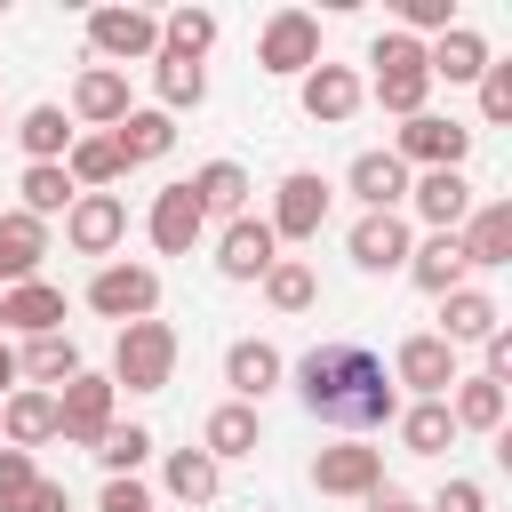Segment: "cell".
<instances>
[{
	"mask_svg": "<svg viewBox=\"0 0 512 512\" xmlns=\"http://www.w3.org/2000/svg\"><path fill=\"white\" fill-rule=\"evenodd\" d=\"M480 120H512V64L480 72Z\"/></svg>",
	"mask_w": 512,
	"mask_h": 512,
	"instance_id": "42",
	"label": "cell"
},
{
	"mask_svg": "<svg viewBox=\"0 0 512 512\" xmlns=\"http://www.w3.org/2000/svg\"><path fill=\"white\" fill-rule=\"evenodd\" d=\"M152 96H160V112L176 120V112H192V104L208 96V72H200L192 56H168V48H160V56H152Z\"/></svg>",
	"mask_w": 512,
	"mask_h": 512,
	"instance_id": "30",
	"label": "cell"
},
{
	"mask_svg": "<svg viewBox=\"0 0 512 512\" xmlns=\"http://www.w3.org/2000/svg\"><path fill=\"white\" fill-rule=\"evenodd\" d=\"M32 480H40L32 456H24V448H0V512H16V496H24Z\"/></svg>",
	"mask_w": 512,
	"mask_h": 512,
	"instance_id": "43",
	"label": "cell"
},
{
	"mask_svg": "<svg viewBox=\"0 0 512 512\" xmlns=\"http://www.w3.org/2000/svg\"><path fill=\"white\" fill-rule=\"evenodd\" d=\"M424 72H432V80H480V72H488V40H480L472 24H448V32L424 48Z\"/></svg>",
	"mask_w": 512,
	"mask_h": 512,
	"instance_id": "27",
	"label": "cell"
},
{
	"mask_svg": "<svg viewBox=\"0 0 512 512\" xmlns=\"http://www.w3.org/2000/svg\"><path fill=\"white\" fill-rule=\"evenodd\" d=\"M160 48L200 64V56L216 48V16H208V8H176V16H160Z\"/></svg>",
	"mask_w": 512,
	"mask_h": 512,
	"instance_id": "41",
	"label": "cell"
},
{
	"mask_svg": "<svg viewBox=\"0 0 512 512\" xmlns=\"http://www.w3.org/2000/svg\"><path fill=\"white\" fill-rule=\"evenodd\" d=\"M456 240H464V264H512V200H480L456 224Z\"/></svg>",
	"mask_w": 512,
	"mask_h": 512,
	"instance_id": "23",
	"label": "cell"
},
{
	"mask_svg": "<svg viewBox=\"0 0 512 512\" xmlns=\"http://www.w3.org/2000/svg\"><path fill=\"white\" fill-rule=\"evenodd\" d=\"M88 456H96L112 480H136V472H144V456H152V432H144V424H112Z\"/></svg>",
	"mask_w": 512,
	"mask_h": 512,
	"instance_id": "39",
	"label": "cell"
},
{
	"mask_svg": "<svg viewBox=\"0 0 512 512\" xmlns=\"http://www.w3.org/2000/svg\"><path fill=\"white\" fill-rule=\"evenodd\" d=\"M400 16H408L416 32H448V24H456V0H400ZM416 32H408V40H416Z\"/></svg>",
	"mask_w": 512,
	"mask_h": 512,
	"instance_id": "44",
	"label": "cell"
},
{
	"mask_svg": "<svg viewBox=\"0 0 512 512\" xmlns=\"http://www.w3.org/2000/svg\"><path fill=\"white\" fill-rule=\"evenodd\" d=\"M360 96H368V88H360L352 64H328V56H320V64L304 72V112H312L320 128H344V120L360 112Z\"/></svg>",
	"mask_w": 512,
	"mask_h": 512,
	"instance_id": "14",
	"label": "cell"
},
{
	"mask_svg": "<svg viewBox=\"0 0 512 512\" xmlns=\"http://www.w3.org/2000/svg\"><path fill=\"white\" fill-rule=\"evenodd\" d=\"M488 328H504L496 296H480V288H448L440 296V344H480Z\"/></svg>",
	"mask_w": 512,
	"mask_h": 512,
	"instance_id": "28",
	"label": "cell"
},
{
	"mask_svg": "<svg viewBox=\"0 0 512 512\" xmlns=\"http://www.w3.org/2000/svg\"><path fill=\"white\" fill-rule=\"evenodd\" d=\"M88 312H104V320H152L160 312V272L152 264H104L96 280H88Z\"/></svg>",
	"mask_w": 512,
	"mask_h": 512,
	"instance_id": "5",
	"label": "cell"
},
{
	"mask_svg": "<svg viewBox=\"0 0 512 512\" xmlns=\"http://www.w3.org/2000/svg\"><path fill=\"white\" fill-rule=\"evenodd\" d=\"M72 120H88V128H120V120H128V72L88 64V72L72 80Z\"/></svg>",
	"mask_w": 512,
	"mask_h": 512,
	"instance_id": "20",
	"label": "cell"
},
{
	"mask_svg": "<svg viewBox=\"0 0 512 512\" xmlns=\"http://www.w3.org/2000/svg\"><path fill=\"white\" fill-rule=\"evenodd\" d=\"M200 448L224 464V456H256V408L248 400H224L208 424H200Z\"/></svg>",
	"mask_w": 512,
	"mask_h": 512,
	"instance_id": "36",
	"label": "cell"
},
{
	"mask_svg": "<svg viewBox=\"0 0 512 512\" xmlns=\"http://www.w3.org/2000/svg\"><path fill=\"white\" fill-rule=\"evenodd\" d=\"M272 240H320V224H328V184L312 176V168H296V176H280V192H272Z\"/></svg>",
	"mask_w": 512,
	"mask_h": 512,
	"instance_id": "9",
	"label": "cell"
},
{
	"mask_svg": "<svg viewBox=\"0 0 512 512\" xmlns=\"http://www.w3.org/2000/svg\"><path fill=\"white\" fill-rule=\"evenodd\" d=\"M72 136H80V128L64 120V104H32V112L16 120V144L32 152V168H40V160H64V152H72Z\"/></svg>",
	"mask_w": 512,
	"mask_h": 512,
	"instance_id": "33",
	"label": "cell"
},
{
	"mask_svg": "<svg viewBox=\"0 0 512 512\" xmlns=\"http://www.w3.org/2000/svg\"><path fill=\"white\" fill-rule=\"evenodd\" d=\"M424 512H488V488H480V480H448Z\"/></svg>",
	"mask_w": 512,
	"mask_h": 512,
	"instance_id": "45",
	"label": "cell"
},
{
	"mask_svg": "<svg viewBox=\"0 0 512 512\" xmlns=\"http://www.w3.org/2000/svg\"><path fill=\"white\" fill-rule=\"evenodd\" d=\"M16 512H72V496H64V480H32L16 496Z\"/></svg>",
	"mask_w": 512,
	"mask_h": 512,
	"instance_id": "48",
	"label": "cell"
},
{
	"mask_svg": "<svg viewBox=\"0 0 512 512\" xmlns=\"http://www.w3.org/2000/svg\"><path fill=\"white\" fill-rule=\"evenodd\" d=\"M408 200H416V216H424L432 232H456V224L472 216V184H464V168H424V176H408Z\"/></svg>",
	"mask_w": 512,
	"mask_h": 512,
	"instance_id": "15",
	"label": "cell"
},
{
	"mask_svg": "<svg viewBox=\"0 0 512 512\" xmlns=\"http://www.w3.org/2000/svg\"><path fill=\"white\" fill-rule=\"evenodd\" d=\"M0 432H8V448H40V440H56V392H40V384H16L8 400H0Z\"/></svg>",
	"mask_w": 512,
	"mask_h": 512,
	"instance_id": "22",
	"label": "cell"
},
{
	"mask_svg": "<svg viewBox=\"0 0 512 512\" xmlns=\"http://www.w3.org/2000/svg\"><path fill=\"white\" fill-rule=\"evenodd\" d=\"M16 368H24L40 392H64V384L80 376V344H72V336H32V344L16 352Z\"/></svg>",
	"mask_w": 512,
	"mask_h": 512,
	"instance_id": "31",
	"label": "cell"
},
{
	"mask_svg": "<svg viewBox=\"0 0 512 512\" xmlns=\"http://www.w3.org/2000/svg\"><path fill=\"white\" fill-rule=\"evenodd\" d=\"M144 232H152V248H160V256H192V240L208 232V216H200L192 184H160V192H152V216H144Z\"/></svg>",
	"mask_w": 512,
	"mask_h": 512,
	"instance_id": "11",
	"label": "cell"
},
{
	"mask_svg": "<svg viewBox=\"0 0 512 512\" xmlns=\"http://www.w3.org/2000/svg\"><path fill=\"white\" fill-rule=\"evenodd\" d=\"M96 512H152V496H144V480H104V504Z\"/></svg>",
	"mask_w": 512,
	"mask_h": 512,
	"instance_id": "47",
	"label": "cell"
},
{
	"mask_svg": "<svg viewBox=\"0 0 512 512\" xmlns=\"http://www.w3.org/2000/svg\"><path fill=\"white\" fill-rule=\"evenodd\" d=\"M16 384H24V368H16V352L0 344V392H16Z\"/></svg>",
	"mask_w": 512,
	"mask_h": 512,
	"instance_id": "50",
	"label": "cell"
},
{
	"mask_svg": "<svg viewBox=\"0 0 512 512\" xmlns=\"http://www.w3.org/2000/svg\"><path fill=\"white\" fill-rule=\"evenodd\" d=\"M368 512H424L408 488H368Z\"/></svg>",
	"mask_w": 512,
	"mask_h": 512,
	"instance_id": "49",
	"label": "cell"
},
{
	"mask_svg": "<svg viewBox=\"0 0 512 512\" xmlns=\"http://www.w3.org/2000/svg\"><path fill=\"white\" fill-rule=\"evenodd\" d=\"M16 192H24L16 208H24V216H40V224H48V216H64V208L80 200V192H72V176H64V160H40V168H24V176H16Z\"/></svg>",
	"mask_w": 512,
	"mask_h": 512,
	"instance_id": "35",
	"label": "cell"
},
{
	"mask_svg": "<svg viewBox=\"0 0 512 512\" xmlns=\"http://www.w3.org/2000/svg\"><path fill=\"white\" fill-rule=\"evenodd\" d=\"M184 184H192L200 216H224V224L248 216V168H240V160H208V168H192Z\"/></svg>",
	"mask_w": 512,
	"mask_h": 512,
	"instance_id": "24",
	"label": "cell"
},
{
	"mask_svg": "<svg viewBox=\"0 0 512 512\" xmlns=\"http://www.w3.org/2000/svg\"><path fill=\"white\" fill-rule=\"evenodd\" d=\"M448 416H456V432H504V384H488V376H456Z\"/></svg>",
	"mask_w": 512,
	"mask_h": 512,
	"instance_id": "32",
	"label": "cell"
},
{
	"mask_svg": "<svg viewBox=\"0 0 512 512\" xmlns=\"http://www.w3.org/2000/svg\"><path fill=\"white\" fill-rule=\"evenodd\" d=\"M344 184L360 192V208H368V216H376V208H400V200H408V168H400L392 152H360Z\"/></svg>",
	"mask_w": 512,
	"mask_h": 512,
	"instance_id": "29",
	"label": "cell"
},
{
	"mask_svg": "<svg viewBox=\"0 0 512 512\" xmlns=\"http://www.w3.org/2000/svg\"><path fill=\"white\" fill-rule=\"evenodd\" d=\"M464 152H472V128L464 120H440V112L400 120V144H392L400 168H464Z\"/></svg>",
	"mask_w": 512,
	"mask_h": 512,
	"instance_id": "8",
	"label": "cell"
},
{
	"mask_svg": "<svg viewBox=\"0 0 512 512\" xmlns=\"http://www.w3.org/2000/svg\"><path fill=\"white\" fill-rule=\"evenodd\" d=\"M392 384H408L416 400H448V384H456V344H440V336H408V344L392 352Z\"/></svg>",
	"mask_w": 512,
	"mask_h": 512,
	"instance_id": "13",
	"label": "cell"
},
{
	"mask_svg": "<svg viewBox=\"0 0 512 512\" xmlns=\"http://www.w3.org/2000/svg\"><path fill=\"white\" fill-rule=\"evenodd\" d=\"M312 488L320 496H368V488H384V448H320L312 456Z\"/></svg>",
	"mask_w": 512,
	"mask_h": 512,
	"instance_id": "16",
	"label": "cell"
},
{
	"mask_svg": "<svg viewBox=\"0 0 512 512\" xmlns=\"http://www.w3.org/2000/svg\"><path fill=\"white\" fill-rule=\"evenodd\" d=\"M368 64H376V104H384V112H400V120H416V112H424V96H432L424 40H408V32H384V40L368 48Z\"/></svg>",
	"mask_w": 512,
	"mask_h": 512,
	"instance_id": "3",
	"label": "cell"
},
{
	"mask_svg": "<svg viewBox=\"0 0 512 512\" xmlns=\"http://www.w3.org/2000/svg\"><path fill=\"white\" fill-rule=\"evenodd\" d=\"M88 48L120 72V64H152L160 56V16H144V8H96L88 16Z\"/></svg>",
	"mask_w": 512,
	"mask_h": 512,
	"instance_id": "4",
	"label": "cell"
},
{
	"mask_svg": "<svg viewBox=\"0 0 512 512\" xmlns=\"http://www.w3.org/2000/svg\"><path fill=\"white\" fill-rule=\"evenodd\" d=\"M480 344H488V368H480V376H488V384H512V328H488Z\"/></svg>",
	"mask_w": 512,
	"mask_h": 512,
	"instance_id": "46",
	"label": "cell"
},
{
	"mask_svg": "<svg viewBox=\"0 0 512 512\" xmlns=\"http://www.w3.org/2000/svg\"><path fill=\"white\" fill-rule=\"evenodd\" d=\"M104 432H112V376H88V368H80V376L56 392V440H64V448H96Z\"/></svg>",
	"mask_w": 512,
	"mask_h": 512,
	"instance_id": "6",
	"label": "cell"
},
{
	"mask_svg": "<svg viewBox=\"0 0 512 512\" xmlns=\"http://www.w3.org/2000/svg\"><path fill=\"white\" fill-rule=\"evenodd\" d=\"M104 136H112L120 168H144V160H168V144H176V120H168L160 104H128V120H120V128H104Z\"/></svg>",
	"mask_w": 512,
	"mask_h": 512,
	"instance_id": "18",
	"label": "cell"
},
{
	"mask_svg": "<svg viewBox=\"0 0 512 512\" xmlns=\"http://www.w3.org/2000/svg\"><path fill=\"white\" fill-rule=\"evenodd\" d=\"M64 176H72V192H104V184H120L128 168H120L112 136H72V152H64Z\"/></svg>",
	"mask_w": 512,
	"mask_h": 512,
	"instance_id": "34",
	"label": "cell"
},
{
	"mask_svg": "<svg viewBox=\"0 0 512 512\" xmlns=\"http://www.w3.org/2000/svg\"><path fill=\"white\" fill-rule=\"evenodd\" d=\"M408 248H416V240H408L400 208H376V216H360V224H352V264H360V272H400V264H408Z\"/></svg>",
	"mask_w": 512,
	"mask_h": 512,
	"instance_id": "19",
	"label": "cell"
},
{
	"mask_svg": "<svg viewBox=\"0 0 512 512\" xmlns=\"http://www.w3.org/2000/svg\"><path fill=\"white\" fill-rule=\"evenodd\" d=\"M0 328H24V336H64V288H48V280L0 288Z\"/></svg>",
	"mask_w": 512,
	"mask_h": 512,
	"instance_id": "21",
	"label": "cell"
},
{
	"mask_svg": "<svg viewBox=\"0 0 512 512\" xmlns=\"http://www.w3.org/2000/svg\"><path fill=\"white\" fill-rule=\"evenodd\" d=\"M464 272H472V264H464V240H456V232H432L424 248H408V280H416L424 296L464 288Z\"/></svg>",
	"mask_w": 512,
	"mask_h": 512,
	"instance_id": "25",
	"label": "cell"
},
{
	"mask_svg": "<svg viewBox=\"0 0 512 512\" xmlns=\"http://www.w3.org/2000/svg\"><path fill=\"white\" fill-rule=\"evenodd\" d=\"M40 256H48V224L24 208H0V288L40 280Z\"/></svg>",
	"mask_w": 512,
	"mask_h": 512,
	"instance_id": "17",
	"label": "cell"
},
{
	"mask_svg": "<svg viewBox=\"0 0 512 512\" xmlns=\"http://www.w3.org/2000/svg\"><path fill=\"white\" fill-rule=\"evenodd\" d=\"M176 376V328L168 320H128L120 344H112V392H168Z\"/></svg>",
	"mask_w": 512,
	"mask_h": 512,
	"instance_id": "2",
	"label": "cell"
},
{
	"mask_svg": "<svg viewBox=\"0 0 512 512\" xmlns=\"http://www.w3.org/2000/svg\"><path fill=\"white\" fill-rule=\"evenodd\" d=\"M272 264H280L272 224H264V216H232L224 240H216V272H224V280H264Z\"/></svg>",
	"mask_w": 512,
	"mask_h": 512,
	"instance_id": "12",
	"label": "cell"
},
{
	"mask_svg": "<svg viewBox=\"0 0 512 512\" xmlns=\"http://www.w3.org/2000/svg\"><path fill=\"white\" fill-rule=\"evenodd\" d=\"M296 400L320 424H336V432H376V424L400 416V384H392V368L360 336H320L296 360Z\"/></svg>",
	"mask_w": 512,
	"mask_h": 512,
	"instance_id": "1",
	"label": "cell"
},
{
	"mask_svg": "<svg viewBox=\"0 0 512 512\" xmlns=\"http://www.w3.org/2000/svg\"><path fill=\"white\" fill-rule=\"evenodd\" d=\"M224 384H232V400H248V408H256V400L280 384V352H272L264 336H240V344L224 352Z\"/></svg>",
	"mask_w": 512,
	"mask_h": 512,
	"instance_id": "26",
	"label": "cell"
},
{
	"mask_svg": "<svg viewBox=\"0 0 512 512\" xmlns=\"http://www.w3.org/2000/svg\"><path fill=\"white\" fill-rule=\"evenodd\" d=\"M264 296H272V312H312V304H320V280H312L304 256H280V264L264 272Z\"/></svg>",
	"mask_w": 512,
	"mask_h": 512,
	"instance_id": "38",
	"label": "cell"
},
{
	"mask_svg": "<svg viewBox=\"0 0 512 512\" xmlns=\"http://www.w3.org/2000/svg\"><path fill=\"white\" fill-rule=\"evenodd\" d=\"M392 424H400L408 456H440V448L456 440V416H448V400H416V408H400Z\"/></svg>",
	"mask_w": 512,
	"mask_h": 512,
	"instance_id": "37",
	"label": "cell"
},
{
	"mask_svg": "<svg viewBox=\"0 0 512 512\" xmlns=\"http://www.w3.org/2000/svg\"><path fill=\"white\" fill-rule=\"evenodd\" d=\"M120 232H128L120 192H80V200L64 208V240H72L80 256H112V248H120Z\"/></svg>",
	"mask_w": 512,
	"mask_h": 512,
	"instance_id": "10",
	"label": "cell"
},
{
	"mask_svg": "<svg viewBox=\"0 0 512 512\" xmlns=\"http://www.w3.org/2000/svg\"><path fill=\"white\" fill-rule=\"evenodd\" d=\"M168 496L176 504H216V456L208 448H176L168 456Z\"/></svg>",
	"mask_w": 512,
	"mask_h": 512,
	"instance_id": "40",
	"label": "cell"
},
{
	"mask_svg": "<svg viewBox=\"0 0 512 512\" xmlns=\"http://www.w3.org/2000/svg\"><path fill=\"white\" fill-rule=\"evenodd\" d=\"M256 64L280 72V80H288V72H312V64H320V16H312V8H280V16L256 32Z\"/></svg>",
	"mask_w": 512,
	"mask_h": 512,
	"instance_id": "7",
	"label": "cell"
}]
</instances>
